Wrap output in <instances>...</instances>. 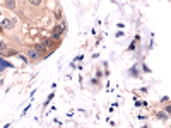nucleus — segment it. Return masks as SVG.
Segmentation results:
<instances>
[{"instance_id": "nucleus-1", "label": "nucleus", "mask_w": 171, "mask_h": 128, "mask_svg": "<svg viewBox=\"0 0 171 128\" xmlns=\"http://www.w3.org/2000/svg\"><path fill=\"white\" fill-rule=\"evenodd\" d=\"M39 56H41V55H39V51H38V48H36V46H31L29 50H27V58H29V60L38 62Z\"/></svg>"}, {"instance_id": "nucleus-2", "label": "nucleus", "mask_w": 171, "mask_h": 128, "mask_svg": "<svg viewBox=\"0 0 171 128\" xmlns=\"http://www.w3.org/2000/svg\"><path fill=\"white\" fill-rule=\"evenodd\" d=\"M0 24H2V27H4V29H12L14 26H16V19H10V17H4V19L0 21Z\"/></svg>"}, {"instance_id": "nucleus-3", "label": "nucleus", "mask_w": 171, "mask_h": 128, "mask_svg": "<svg viewBox=\"0 0 171 128\" xmlns=\"http://www.w3.org/2000/svg\"><path fill=\"white\" fill-rule=\"evenodd\" d=\"M62 33H64V24H62V26H56L55 29H53V38H60V36H62Z\"/></svg>"}, {"instance_id": "nucleus-4", "label": "nucleus", "mask_w": 171, "mask_h": 128, "mask_svg": "<svg viewBox=\"0 0 171 128\" xmlns=\"http://www.w3.org/2000/svg\"><path fill=\"white\" fill-rule=\"evenodd\" d=\"M4 5L9 10H14V9H16V0H4Z\"/></svg>"}, {"instance_id": "nucleus-5", "label": "nucleus", "mask_w": 171, "mask_h": 128, "mask_svg": "<svg viewBox=\"0 0 171 128\" xmlns=\"http://www.w3.org/2000/svg\"><path fill=\"white\" fill-rule=\"evenodd\" d=\"M9 53V48L5 43H0V55H7Z\"/></svg>"}, {"instance_id": "nucleus-6", "label": "nucleus", "mask_w": 171, "mask_h": 128, "mask_svg": "<svg viewBox=\"0 0 171 128\" xmlns=\"http://www.w3.org/2000/svg\"><path fill=\"white\" fill-rule=\"evenodd\" d=\"M31 5H41V0H29Z\"/></svg>"}]
</instances>
